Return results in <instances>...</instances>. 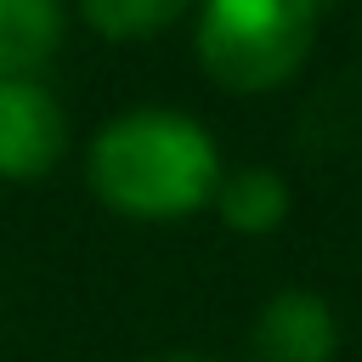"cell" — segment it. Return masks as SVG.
I'll return each instance as SVG.
<instances>
[{
    "instance_id": "cell-8",
    "label": "cell",
    "mask_w": 362,
    "mask_h": 362,
    "mask_svg": "<svg viewBox=\"0 0 362 362\" xmlns=\"http://www.w3.org/2000/svg\"><path fill=\"white\" fill-rule=\"evenodd\" d=\"M147 362H215V356H198V351H164V356H147Z\"/></svg>"
},
{
    "instance_id": "cell-1",
    "label": "cell",
    "mask_w": 362,
    "mask_h": 362,
    "mask_svg": "<svg viewBox=\"0 0 362 362\" xmlns=\"http://www.w3.org/2000/svg\"><path fill=\"white\" fill-rule=\"evenodd\" d=\"M90 192L130 221H181L221 192V153L192 113L130 107L90 136Z\"/></svg>"
},
{
    "instance_id": "cell-4",
    "label": "cell",
    "mask_w": 362,
    "mask_h": 362,
    "mask_svg": "<svg viewBox=\"0 0 362 362\" xmlns=\"http://www.w3.org/2000/svg\"><path fill=\"white\" fill-rule=\"evenodd\" d=\"M339 328L322 294L283 288L255 311L249 328V362H334Z\"/></svg>"
},
{
    "instance_id": "cell-5",
    "label": "cell",
    "mask_w": 362,
    "mask_h": 362,
    "mask_svg": "<svg viewBox=\"0 0 362 362\" xmlns=\"http://www.w3.org/2000/svg\"><path fill=\"white\" fill-rule=\"evenodd\" d=\"M62 45V0H0V85L34 79Z\"/></svg>"
},
{
    "instance_id": "cell-6",
    "label": "cell",
    "mask_w": 362,
    "mask_h": 362,
    "mask_svg": "<svg viewBox=\"0 0 362 362\" xmlns=\"http://www.w3.org/2000/svg\"><path fill=\"white\" fill-rule=\"evenodd\" d=\"M215 209L232 232L243 238H266L288 221V181L266 164H243L232 175H221V192H215Z\"/></svg>"
},
{
    "instance_id": "cell-2",
    "label": "cell",
    "mask_w": 362,
    "mask_h": 362,
    "mask_svg": "<svg viewBox=\"0 0 362 362\" xmlns=\"http://www.w3.org/2000/svg\"><path fill=\"white\" fill-rule=\"evenodd\" d=\"M317 0H198V62L232 96L294 79L317 45Z\"/></svg>"
},
{
    "instance_id": "cell-3",
    "label": "cell",
    "mask_w": 362,
    "mask_h": 362,
    "mask_svg": "<svg viewBox=\"0 0 362 362\" xmlns=\"http://www.w3.org/2000/svg\"><path fill=\"white\" fill-rule=\"evenodd\" d=\"M68 147V113L40 79L0 85V181H40Z\"/></svg>"
},
{
    "instance_id": "cell-7",
    "label": "cell",
    "mask_w": 362,
    "mask_h": 362,
    "mask_svg": "<svg viewBox=\"0 0 362 362\" xmlns=\"http://www.w3.org/2000/svg\"><path fill=\"white\" fill-rule=\"evenodd\" d=\"M198 0H79L85 23L102 34V40H153L164 28H175Z\"/></svg>"
}]
</instances>
